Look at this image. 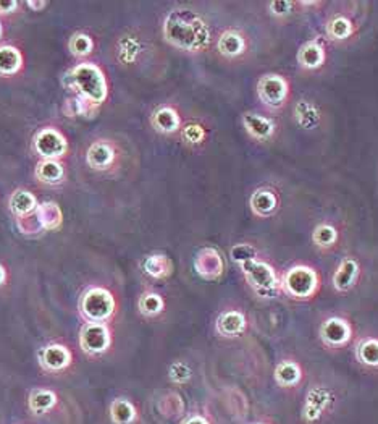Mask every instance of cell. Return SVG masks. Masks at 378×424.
<instances>
[{"mask_svg":"<svg viewBox=\"0 0 378 424\" xmlns=\"http://www.w3.org/2000/svg\"><path fill=\"white\" fill-rule=\"evenodd\" d=\"M164 36L173 47L186 52H203L210 44V29L193 10L176 8L164 23Z\"/></svg>","mask_w":378,"mask_h":424,"instance_id":"obj_1","label":"cell"},{"mask_svg":"<svg viewBox=\"0 0 378 424\" xmlns=\"http://www.w3.org/2000/svg\"><path fill=\"white\" fill-rule=\"evenodd\" d=\"M280 290L294 301H309L320 290L319 272L307 264L293 266L281 277Z\"/></svg>","mask_w":378,"mask_h":424,"instance_id":"obj_2","label":"cell"},{"mask_svg":"<svg viewBox=\"0 0 378 424\" xmlns=\"http://www.w3.org/2000/svg\"><path fill=\"white\" fill-rule=\"evenodd\" d=\"M67 77L70 78V86L81 94L89 104L97 105L107 98V82L102 70L94 63H81L73 68Z\"/></svg>","mask_w":378,"mask_h":424,"instance_id":"obj_3","label":"cell"},{"mask_svg":"<svg viewBox=\"0 0 378 424\" xmlns=\"http://www.w3.org/2000/svg\"><path fill=\"white\" fill-rule=\"evenodd\" d=\"M243 271L244 279L252 292L260 298H271L278 294L281 279L276 274V271L269 262L260 259H252L239 266Z\"/></svg>","mask_w":378,"mask_h":424,"instance_id":"obj_4","label":"cell"},{"mask_svg":"<svg viewBox=\"0 0 378 424\" xmlns=\"http://www.w3.org/2000/svg\"><path fill=\"white\" fill-rule=\"evenodd\" d=\"M335 405V392L319 384L307 391L301 405V420L304 424H319L330 415Z\"/></svg>","mask_w":378,"mask_h":424,"instance_id":"obj_5","label":"cell"},{"mask_svg":"<svg viewBox=\"0 0 378 424\" xmlns=\"http://www.w3.org/2000/svg\"><path fill=\"white\" fill-rule=\"evenodd\" d=\"M113 295L102 287H93L86 290L79 303V311L88 322H105L115 312Z\"/></svg>","mask_w":378,"mask_h":424,"instance_id":"obj_6","label":"cell"},{"mask_svg":"<svg viewBox=\"0 0 378 424\" xmlns=\"http://www.w3.org/2000/svg\"><path fill=\"white\" fill-rule=\"evenodd\" d=\"M257 94L267 109L281 110L290 100V82L281 75H264L257 83Z\"/></svg>","mask_w":378,"mask_h":424,"instance_id":"obj_7","label":"cell"},{"mask_svg":"<svg viewBox=\"0 0 378 424\" xmlns=\"http://www.w3.org/2000/svg\"><path fill=\"white\" fill-rule=\"evenodd\" d=\"M354 329L352 324L342 316H330L324 319L319 329V337L325 348L342 350L352 342Z\"/></svg>","mask_w":378,"mask_h":424,"instance_id":"obj_8","label":"cell"},{"mask_svg":"<svg viewBox=\"0 0 378 424\" xmlns=\"http://www.w3.org/2000/svg\"><path fill=\"white\" fill-rule=\"evenodd\" d=\"M112 343L109 327L104 322H88L79 332V347L88 355H102Z\"/></svg>","mask_w":378,"mask_h":424,"instance_id":"obj_9","label":"cell"},{"mask_svg":"<svg viewBox=\"0 0 378 424\" xmlns=\"http://www.w3.org/2000/svg\"><path fill=\"white\" fill-rule=\"evenodd\" d=\"M361 275V264L354 256H346L331 277V284L338 294H347L357 285Z\"/></svg>","mask_w":378,"mask_h":424,"instance_id":"obj_10","label":"cell"},{"mask_svg":"<svg viewBox=\"0 0 378 424\" xmlns=\"http://www.w3.org/2000/svg\"><path fill=\"white\" fill-rule=\"evenodd\" d=\"M34 148H36L38 154L45 158V160H54L55 158L65 154L67 151V141L57 130L54 128H44L39 131L34 138Z\"/></svg>","mask_w":378,"mask_h":424,"instance_id":"obj_11","label":"cell"},{"mask_svg":"<svg viewBox=\"0 0 378 424\" xmlns=\"http://www.w3.org/2000/svg\"><path fill=\"white\" fill-rule=\"evenodd\" d=\"M194 269L205 280H216L223 274V257L215 248H203L196 255Z\"/></svg>","mask_w":378,"mask_h":424,"instance_id":"obj_12","label":"cell"},{"mask_svg":"<svg viewBox=\"0 0 378 424\" xmlns=\"http://www.w3.org/2000/svg\"><path fill=\"white\" fill-rule=\"evenodd\" d=\"M275 384L285 391H294L304 382V370L294 360H281L274 370Z\"/></svg>","mask_w":378,"mask_h":424,"instance_id":"obj_13","label":"cell"},{"mask_svg":"<svg viewBox=\"0 0 378 424\" xmlns=\"http://www.w3.org/2000/svg\"><path fill=\"white\" fill-rule=\"evenodd\" d=\"M248 329V319L246 315L239 310L223 311L215 322L216 334L225 337V339H236L241 337Z\"/></svg>","mask_w":378,"mask_h":424,"instance_id":"obj_14","label":"cell"},{"mask_svg":"<svg viewBox=\"0 0 378 424\" xmlns=\"http://www.w3.org/2000/svg\"><path fill=\"white\" fill-rule=\"evenodd\" d=\"M39 363L45 371L60 372L72 365V351L60 343H52L42 348L39 355Z\"/></svg>","mask_w":378,"mask_h":424,"instance_id":"obj_15","label":"cell"},{"mask_svg":"<svg viewBox=\"0 0 378 424\" xmlns=\"http://www.w3.org/2000/svg\"><path fill=\"white\" fill-rule=\"evenodd\" d=\"M243 125L251 138L257 141H269L274 138L276 125L271 119H267L259 114H244Z\"/></svg>","mask_w":378,"mask_h":424,"instance_id":"obj_16","label":"cell"},{"mask_svg":"<svg viewBox=\"0 0 378 424\" xmlns=\"http://www.w3.org/2000/svg\"><path fill=\"white\" fill-rule=\"evenodd\" d=\"M326 52L324 45L317 41L306 43L297 52V62L306 70H317L325 63Z\"/></svg>","mask_w":378,"mask_h":424,"instance_id":"obj_17","label":"cell"},{"mask_svg":"<svg viewBox=\"0 0 378 424\" xmlns=\"http://www.w3.org/2000/svg\"><path fill=\"white\" fill-rule=\"evenodd\" d=\"M249 204L255 215L270 217L275 214L276 209H278V198H276L275 191L260 188L254 191V195L251 196Z\"/></svg>","mask_w":378,"mask_h":424,"instance_id":"obj_18","label":"cell"},{"mask_svg":"<svg viewBox=\"0 0 378 424\" xmlns=\"http://www.w3.org/2000/svg\"><path fill=\"white\" fill-rule=\"evenodd\" d=\"M216 47H219V52L221 55L233 59V57H239L241 54L246 52L248 41H246V38L241 33L235 31V29H228V31H225L219 38Z\"/></svg>","mask_w":378,"mask_h":424,"instance_id":"obj_19","label":"cell"},{"mask_svg":"<svg viewBox=\"0 0 378 424\" xmlns=\"http://www.w3.org/2000/svg\"><path fill=\"white\" fill-rule=\"evenodd\" d=\"M86 160H88V164L95 170H104L110 167L115 160V151L112 148V144L105 143V141H97V143H94L88 149Z\"/></svg>","mask_w":378,"mask_h":424,"instance_id":"obj_20","label":"cell"},{"mask_svg":"<svg viewBox=\"0 0 378 424\" xmlns=\"http://www.w3.org/2000/svg\"><path fill=\"white\" fill-rule=\"evenodd\" d=\"M356 361L367 370H378V339L365 337L356 345Z\"/></svg>","mask_w":378,"mask_h":424,"instance_id":"obj_21","label":"cell"},{"mask_svg":"<svg viewBox=\"0 0 378 424\" xmlns=\"http://www.w3.org/2000/svg\"><path fill=\"white\" fill-rule=\"evenodd\" d=\"M110 421L113 424H134L138 420V410L128 398H115L110 403Z\"/></svg>","mask_w":378,"mask_h":424,"instance_id":"obj_22","label":"cell"},{"mask_svg":"<svg viewBox=\"0 0 378 424\" xmlns=\"http://www.w3.org/2000/svg\"><path fill=\"white\" fill-rule=\"evenodd\" d=\"M143 271L152 279H167L173 272V262L165 255H150L143 261Z\"/></svg>","mask_w":378,"mask_h":424,"instance_id":"obj_23","label":"cell"},{"mask_svg":"<svg viewBox=\"0 0 378 424\" xmlns=\"http://www.w3.org/2000/svg\"><path fill=\"white\" fill-rule=\"evenodd\" d=\"M57 402L58 398L55 395V392L47 391V388H36V391L29 393L28 407L36 415H44V413L52 410L57 405Z\"/></svg>","mask_w":378,"mask_h":424,"instance_id":"obj_24","label":"cell"},{"mask_svg":"<svg viewBox=\"0 0 378 424\" xmlns=\"http://www.w3.org/2000/svg\"><path fill=\"white\" fill-rule=\"evenodd\" d=\"M152 125L160 133H175L180 130L181 119L175 109L160 107L152 115Z\"/></svg>","mask_w":378,"mask_h":424,"instance_id":"obj_25","label":"cell"},{"mask_svg":"<svg viewBox=\"0 0 378 424\" xmlns=\"http://www.w3.org/2000/svg\"><path fill=\"white\" fill-rule=\"evenodd\" d=\"M23 57L17 47L12 45H3L0 47V75L2 77H10L15 75L22 68Z\"/></svg>","mask_w":378,"mask_h":424,"instance_id":"obj_26","label":"cell"},{"mask_svg":"<svg viewBox=\"0 0 378 424\" xmlns=\"http://www.w3.org/2000/svg\"><path fill=\"white\" fill-rule=\"evenodd\" d=\"M338 240H340V234H338L336 227L331 224L317 225L314 229V234H312V241H314V245L322 251L335 248Z\"/></svg>","mask_w":378,"mask_h":424,"instance_id":"obj_27","label":"cell"},{"mask_svg":"<svg viewBox=\"0 0 378 424\" xmlns=\"http://www.w3.org/2000/svg\"><path fill=\"white\" fill-rule=\"evenodd\" d=\"M294 115H296L297 123H299L301 127L306 130L317 127V123H319V120H320L319 109H317L315 104L309 103V100H301V103H297L296 109H294Z\"/></svg>","mask_w":378,"mask_h":424,"instance_id":"obj_28","label":"cell"},{"mask_svg":"<svg viewBox=\"0 0 378 424\" xmlns=\"http://www.w3.org/2000/svg\"><path fill=\"white\" fill-rule=\"evenodd\" d=\"M354 33V26L349 18L342 17V15H336L335 18H331L329 24H326V34L335 41H345L349 39Z\"/></svg>","mask_w":378,"mask_h":424,"instance_id":"obj_29","label":"cell"},{"mask_svg":"<svg viewBox=\"0 0 378 424\" xmlns=\"http://www.w3.org/2000/svg\"><path fill=\"white\" fill-rule=\"evenodd\" d=\"M63 167L62 164H58L57 160H44L38 165L36 169V176L39 181L47 185H57L63 180Z\"/></svg>","mask_w":378,"mask_h":424,"instance_id":"obj_30","label":"cell"},{"mask_svg":"<svg viewBox=\"0 0 378 424\" xmlns=\"http://www.w3.org/2000/svg\"><path fill=\"white\" fill-rule=\"evenodd\" d=\"M138 308L143 316L155 317L165 310V301L164 298L159 294H155V292H148V294H144L139 298Z\"/></svg>","mask_w":378,"mask_h":424,"instance_id":"obj_31","label":"cell"},{"mask_svg":"<svg viewBox=\"0 0 378 424\" xmlns=\"http://www.w3.org/2000/svg\"><path fill=\"white\" fill-rule=\"evenodd\" d=\"M10 208L18 215H26L36 208V198L26 190H18L10 199Z\"/></svg>","mask_w":378,"mask_h":424,"instance_id":"obj_32","label":"cell"},{"mask_svg":"<svg viewBox=\"0 0 378 424\" xmlns=\"http://www.w3.org/2000/svg\"><path fill=\"white\" fill-rule=\"evenodd\" d=\"M168 377L171 382L181 386V384L189 382L191 377H193V371L184 361H175L168 368Z\"/></svg>","mask_w":378,"mask_h":424,"instance_id":"obj_33","label":"cell"},{"mask_svg":"<svg viewBox=\"0 0 378 424\" xmlns=\"http://www.w3.org/2000/svg\"><path fill=\"white\" fill-rule=\"evenodd\" d=\"M93 47H94L93 39L86 36V34H74L72 41H70V50H72V54L77 55V57L89 55L93 52Z\"/></svg>","mask_w":378,"mask_h":424,"instance_id":"obj_34","label":"cell"},{"mask_svg":"<svg viewBox=\"0 0 378 424\" xmlns=\"http://www.w3.org/2000/svg\"><path fill=\"white\" fill-rule=\"evenodd\" d=\"M231 257L236 264L243 266L244 262H249L252 259H257V250L252 245L243 243V245H236L231 248Z\"/></svg>","mask_w":378,"mask_h":424,"instance_id":"obj_35","label":"cell"},{"mask_svg":"<svg viewBox=\"0 0 378 424\" xmlns=\"http://www.w3.org/2000/svg\"><path fill=\"white\" fill-rule=\"evenodd\" d=\"M204 138H205V131L203 127H200V125L191 123V125H188V127L183 128V139L186 141V143L199 144V143H203Z\"/></svg>","mask_w":378,"mask_h":424,"instance_id":"obj_36","label":"cell"},{"mask_svg":"<svg viewBox=\"0 0 378 424\" xmlns=\"http://www.w3.org/2000/svg\"><path fill=\"white\" fill-rule=\"evenodd\" d=\"M180 424H212V421L205 415H200V413H193V415L186 416L184 420H181Z\"/></svg>","mask_w":378,"mask_h":424,"instance_id":"obj_37","label":"cell"},{"mask_svg":"<svg viewBox=\"0 0 378 424\" xmlns=\"http://www.w3.org/2000/svg\"><path fill=\"white\" fill-rule=\"evenodd\" d=\"M17 7L18 2H12V0H8V2H0V13H10Z\"/></svg>","mask_w":378,"mask_h":424,"instance_id":"obj_38","label":"cell"},{"mask_svg":"<svg viewBox=\"0 0 378 424\" xmlns=\"http://www.w3.org/2000/svg\"><path fill=\"white\" fill-rule=\"evenodd\" d=\"M5 280H7V271H5V267L0 264V287L5 284Z\"/></svg>","mask_w":378,"mask_h":424,"instance_id":"obj_39","label":"cell"},{"mask_svg":"<svg viewBox=\"0 0 378 424\" xmlns=\"http://www.w3.org/2000/svg\"><path fill=\"white\" fill-rule=\"evenodd\" d=\"M28 5H29V7H31V8L39 10V8L45 7V5H47V3H45V2H28Z\"/></svg>","mask_w":378,"mask_h":424,"instance_id":"obj_40","label":"cell"},{"mask_svg":"<svg viewBox=\"0 0 378 424\" xmlns=\"http://www.w3.org/2000/svg\"><path fill=\"white\" fill-rule=\"evenodd\" d=\"M252 424H271V423H265V421H257V423H252Z\"/></svg>","mask_w":378,"mask_h":424,"instance_id":"obj_41","label":"cell"},{"mask_svg":"<svg viewBox=\"0 0 378 424\" xmlns=\"http://www.w3.org/2000/svg\"><path fill=\"white\" fill-rule=\"evenodd\" d=\"M0 36H2V24H0Z\"/></svg>","mask_w":378,"mask_h":424,"instance_id":"obj_42","label":"cell"}]
</instances>
